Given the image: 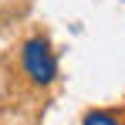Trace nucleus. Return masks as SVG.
<instances>
[{
    "mask_svg": "<svg viewBox=\"0 0 125 125\" xmlns=\"http://www.w3.org/2000/svg\"><path fill=\"white\" fill-rule=\"evenodd\" d=\"M21 68L41 88L58 81V58H54V47L47 44V37H31L21 44Z\"/></svg>",
    "mask_w": 125,
    "mask_h": 125,
    "instance_id": "obj_1",
    "label": "nucleus"
},
{
    "mask_svg": "<svg viewBox=\"0 0 125 125\" xmlns=\"http://www.w3.org/2000/svg\"><path fill=\"white\" fill-rule=\"evenodd\" d=\"M81 125H122V122L115 115H108V112H88Z\"/></svg>",
    "mask_w": 125,
    "mask_h": 125,
    "instance_id": "obj_2",
    "label": "nucleus"
}]
</instances>
